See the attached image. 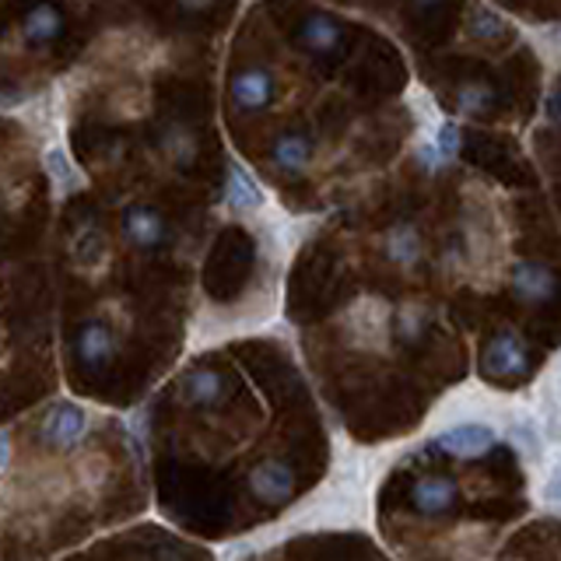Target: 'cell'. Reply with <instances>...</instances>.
Wrapping results in <instances>:
<instances>
[{
    "label": "cell",
    "mask_w": 561,
    "mask_h": 561,
    "mask_svg": "<svg viewBox=\"0 0 561 561\" xmlns=\"http://www.w3.org/2000/svg\"><path fill=\"white\" fill-rule=\"evenodd\" d=\"M67 28V14L57 4H39V8H28L22 18V35L28 46H49L57 43Z\"/></svg>",
    "instance_id": "cell-9"
},
{
    "label": "cell",
    "mask_w": 561,
    "mask_h": 561,
    "mask_svg": "<svg viewBox=\"0 0 561 561\" xmlns=\"http://www.w3.org/2000/svg\"><path fill=\"white\" fill-rule=\"evenodd\" d=\"M88 435V411L81 403H53L46 411L43 425H39V438L49 446V449H75L81 438Z\"/></svg>",
    "instance_id": "cell-2"
},
{
    "label": "cell",
    "mask_w": 561,
    "mask_h": 561,
    "mask_svg": "<svg viewBox=\"0 0 561 561\" xmlns=\"http://www.w3.org/2000/svg\"><path fill=\"white\" fill-rule=\"evenodd\" d=\"M75 263L84 271H92L102 263V232L99 228H84V232L78 236L75 242Z\"/></svg>",
    "instance_id": "cell-20"
},
{
    "label": "cell",
    "mask_w": 561,
    "mask_h": 561,
    "mask_svg": "<svg viewBox=\"0 0 561 561\" xmlns=\"http://www.w3.org/2000/svg\"><path fill=\"white\" fill-rule=\"evenodd\" d=\"M123 239L137 245V250H154V245H162L169 239V225L158 210L137 204L130 210H123Z\"/></svg>",
    "instance_id": "cell-6"
},
{
    "label": "cell",
    "mask_w": 561,
    "mask_h": 561,
    "mask_svg": "<svg viewBox=\"0 0 561 561\" xmlns=\"http://www.w3.org/2000/svg\"><path fill=\"white\" fill-rule=\"evenodd\" d=\"M312 158V140L306 134H280L271 148V162L285 172H302Z\"/></svg>",
    "instance_id": "cell-14"
},
{
    "label": "cell",
    "mask_w": 561,
    "mask_h": 561,
    "mask_svg": "<svg viewBox=\"0 0 561 561\" xmlns=\"http://www.w3.org/2000/svg\"><path fill=\"white\" fill-rule=\"evenodd\" d=\"M228 99H232L239 110H263L274 99V78L263 67H245L228 84Z\"/></svg>",
    "instance_id": "cell-7"
},
{
    "label": "cell",
    "mask_w": 561,
    "mask_h": 561,
    "mask_svg": "<svg viewBox=\"0 0 561 561\" xmlns=\"http://www.w3.org/2000/svg\"><path fill=\"white\" fill-rule=\"evenodd\" d=\"M481 373L499 382H513L530 373V355H526V344L519 341L516 330H499L495 337L488 341L481 355Z\"/></svg>",
    "instance_id": "cell-1"
},
{
    "label": "cell",
    "mask_w": 561,
    "mask_h": 561,
    "mask_svg": "<svg viewBox=\"0 0 561 561\" xmlns=\"http://www.w3.org/2000/svg\"><path fill=\"white\" fill-rule=\"evenodd\" d=\"M417 158H421V162H425L428 169H438V165H443V162H438L435 148H432V140H428V145H421V148H417Z\"/></svg>",
    "instance_id": "cell-23"
},
{
    "label": "cell",
    "mask_w": 561,
    "mask_h": 561,
    "mask_svg": "<svg viewBox=\"0 0 561 561\" xmlns=\"http://www.w3.org/2000/svg\"><path fill=\"white\" fill-rule=\"evenodd\" d=\"M456 105H460V113H488L491 105H495V88H491L488 81H463L460 92H456Z\"/></svg>",
    "instance_id": "cell-18"
},
{
    "label": "cell",
    "mask_w": 561,
    "mask_h": 561,
    "mask_svg": "<svg viewBox=\"0 0 561 561\" xmlns=\"http://www.w3.org/2000/svg\"><path fill=\"white\" fill-rule=\"evenodd\" d=\"M162 148L165 154L172 158L175 165H190L193 158H197V140H193V134L186 127H180V123H172V127H165L162 134Z\"/></svg>",
    "instance_id": "cell-19"
},
{
    "label": "cell",
    "mask_w": 561,
    "mask_h": 561,
    "mask_svg": "<svg viewBox=\"0 0 561 561\" xmlns=\"http://www.w3.org/2000/svg\"><path fill=\"white\" fill-rule=\"evenodd\" d=\"M467 28H470L473 39L495 43L505 35V18L488 4H473V8H467Z\"/></svg>",
    "instance_id": "cell-17"
},
{
    "label": "cell",
    "mask_w": 561,
    "mask_h": 561,
    "mask_svg": "<svg viewBox=\"0 0 561 561\" xmlns=\"http://www.w3.org/2000/svg\"><path fill=\"white\" fill-rule=\"evenodd\" d=\"M548 116H551L554 123H561V88L548 99Z\"/></svg>",
    "instance_id": "cell-25"
},
{
    "label": "cell",
    "mask_w": 561,
    "mask_h": 561,
    "mask_svg": "<svg viewBox=\"0 0 561 561\" xmlns=\"http://www.w3.org/2000/svg\"><path fill=\"white\" fill-rule=\"evenodd\" d=\"M344 39V28L337 18H330V14H309L302 28H298V43H302L306 49L312 53H330V49H337Z\"/></svg>",
    "instance_id": "cell-11"
},
{
    "label": "cell",
    "mask_w": 561,
    "mask_h": 561,
    "mask_svg": "<svg viewBox=\"0 0 561 561\" xmlns=\"http://www.w3.org/2000/svg\"><path fill=\"white\" fill-rule=\"evenodd\" d=\"M400 333L408 341H414L421 333V309H400Z\"/></svg>",
    "instance_id": "cell-22"
},
{
    "label": "cell",
    "mask_w": 561,
    "mask_h": 561,
    "mask_svg": "<svg viewBox=\"0 0 561 561\" xmlns=\"http://www.w3.org/2000/svg\"><path fill=\"white\" fill-rule=\"evenodd\" d=\"M43 162H46V175L53 180V186H57V193H75L84 186V175L75 169V162H70L64 148H49Z\"/></svg>",
    "instance_id": "cell-16"
},
{
    "label": "cell",
    "mask_w": 561,
    "mask_h": 561,
    "mask_svg": "<svg viewBox=\"0 0 561 561\" xmlns=\"http://www.w3.org/2000/svg\"><path fill=\"white\" fill-rule=\"evenodd\" d=\"M250 491L267 505H280L295 495V470L280 460H263L250 470Z\"/></svg>",
    "instance_id": "cell-4"
},
{
    "label": "cell",
    "mask_w": 561,
    "mask_h": 561,
    "mask_svg": "<svg viewBox=\"0 0 561 561\" xmlns=\"http://www.w3.org/2000/svg\"><path fill=\"white\" fill-rule=\"evenodd\" d=\"M513 295L526 306H548L551 298L558 295V274L548 267V263H537V260H523L513 267Z\"/></svg>",
    "instance_id": "cell-3"
},
{
    "label": "cell",
    "mask_w": 561,
    "mask_h": 561,
    "mask_svg": "<svg viewBox=\"0 0 561 561\" xmlns=\"http://www.w3.org/2000/svg\"><path fill=\"white\" fill-rule=\"evenodd\" d=\"M183 400L190 408H225L228 403V382L215 368H193L183 379Z\"/></svg>",
    "instance_id": "cell-8"
},
{
    "label": "cell",
    "mask_w": 561,
    "mask_h": 561,
    "mask_svg": "<svg viewBox=\"0 0 561 561\" xmlns=\"http://www.w3.org/2000/svg\"><path fill=\"white\" fill-rule=\"evenodd\" d=\"M116 355V337L105 323H84L78 333V358L88 365L110 362Z\"/></svg>",
    "instance_id": "cell-13"
},
{
    "label": "cell",
    "mask_w": 561,
    "mask_h": 561,
    "mask_svg": "<svg viewBox=\"0 0 561 561\" xmlns=\"http://www.w3.org/2000/svg\"><path fill=\"white\" fill-rule=\"evenodd\" d=\"M386 256H390L397 267H414L421 260V232L411 221H400L386 232Z\"/></svg>",
    "instance_id": "cell-15"
},
{
    "label": "cell",
    "mask_w": 561,
    "mask_h": 561,
    "mask_svg": "<svg viewBox=\"0 0 561 561\" xmlns=\"http://www.w3.org/2000/svg\"><path fill=\"white\" fill-rule=\"evenodd\" d=\"M438 446H443L449 456H484L491 446H495V428L491 425H456L449 432L438 435Z\"/></svg>",
    "instance_id": "cell-10"
},
{
    "label": "cell",
    "mask_w": 561,
    "mask_h": 561,
    "mask_svg": "<svg viewBox=\"0 0 561 561\" xmlns=\"http://www.w3.org/2000/svg\"><path fill=\"white\" fill-rule=\"evenodd\" d=\"M225 197H228V207H232L236 215H253V210L263 207V190H260V183H256L253 175L245 172L242 165H232V169H228Z\"/></svg>",
    "instance_id": "cell-12"
},
{
    "label": "cell",
    "mask_w": 561,
    "mask_h": 561,
    "mask_svg": "<svg viewBox=\"0 0 561 561\" xmlns=\"http://www.w3.org/2000/svg\"><path fill=\"white\" fill-rule=\"evenodd\" d=\"M548 502H551V505H561V473H554V481H551V488H548Z\"/></svg>",
    "instance_id": "cell-26"
},
{
    "label": "cell",
    "mask_w": 561,
    "mask_h": 561,
    "mask_svg": "<svg viewBox=\"0 0 561 561\" xmlns=\"http://www.w3.org/2000/svg\"><path fill=\"white\" fill-rule=\"evenodd\" d=\"M460 137H463V130H460V123H456V119H446L443 127H438V134L432 140L438 162H449V158L460 154Z\"/></svg>",
    "instance_id": "cell-21"
},
{
    "label": "cell",
    "mask_w": 561,
    "mask_h": 561,
    "mask_svg": "<svg viewBox=\"0 0 561 561\" xmlns=\"http://www.w3.org/2000/svg\"><path fill=\"white\" fill-rule=\"evenodd\" d=\"M8 460H11V438H8V432H0V473H4Z\"/></svg>",
    "instance_id": "cell-24"
},
{
    "label": "cell",
    "mask_w": 561,
    "mask_h": 561,
    "mask_svg": "<svg viewBox=\"0 0 561 561\" xmlns=\"http://www.w3.org/2000/svg\"><path fill=\"white\" fill-rule=\"evenodd\" d=\"M456 495H460V488H456L453 478H446V473H425L411 488V505L421 516H443L456 505Z\"/></svg>",
    "instance_id": "cell-5"
}]
</instances>
